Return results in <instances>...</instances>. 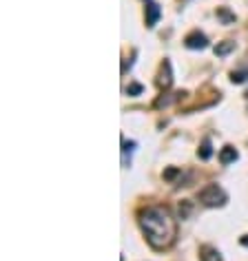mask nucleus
<instances>
[{"mask_svg": "<svg viewBox=\"0 0 248 261\" xmlns=\"http://www.w3.org/2000/svg\"><path fill=\"white\" fill-rule=\"evenodd\" d=\"M157 87L162 89V91H166V89H171V84H173V71H171V62L169 60H164L160 66V73H157Z\"/></svg>", "mask_w": 248, "mask_h": 261, "instance_id": "3", "label": "nucleus"}, {"mask_svg": "<svg viewBox=\"0 0 248 261\" xmlns=\"http://www.w3.org/2000/svg\"><path fill=\"white\" fill-rule=\"evenodd\" d=\"M199 259L202 261H222V255H219V250L213 248V246H202V248H199Z\"/></svg>", "mask_w": 248, "mask_h": 261, "instance_id": "7", "label": "nucleus"}, {"mask_svg": "<svg viewBox=\"0 0 248 261\" xmlns=\"http://www.w3.org/2000/svg\"><path fill=\"white\" fill-rule=\"evenodd\" d=\"M242 244H244V246H248V239H246V237H244V239H242Z\"/></svg>", "mask_w": 248, "mask_h": 261, "instance_id": "15", "label": "nucleus"}, {"mask_svg": "<svg viewBox=\"0 0 248 261\" xmlns=\"http://www.w3.org/2000/svg\"><path fill=\"white\" fill-rule=\"evenodd\" d=\"M233 49H235V42H231V40L219 42V45L215 47V55H228Z\"/></svg>", "mask_w": 248, "mask_h": 261, "instance_id": "9", "label": "nucleus"}, {"mask_svg": "<svg viewBox=\"0 0 248 261\" xmlns=\"http://www.w3.org/2000/svg\"><path fill=\"white\" fill-rule=\"evenodd\" d=\"M217 18L224 22V25H233V22H235V13H231L226 7H219L217 9Z\"/></svg>", "mask_w": 248, "mask_h": 261, "instance_id": "8", "label": "nucleus"}, {"mask_svg": "<svg viewBox=\"0 0 248 261\" xmlns=\"http://www.w3.org/2000/svg\"><path fill=\"white\" fill-rule=\"evenodd\" d=\"M137 224L151 248L166 250L178 237V221L164 206H144L137 210Z\"/></svg>", "mask_w": 248, "mask_h": 261, "instance_id": "1", "label": "nucleus"}, {"mask_svg": "<svg viewBox=\"0 0 248 261\" xmlns=\"http://www.w3.org/2000/svg\"><path fill=\"white\" fill-rule=\"evenodd\" d=\"M160 16H162L160 4H155V2L146 4V27H155V22L160 20Z\"/></svg>", "mask_w": 248, "mask_h": 261, "instance_id": "5", "label": "nucleus"}, {"mask_svg": "<svg viewBox=\"0 0 248 261\" xmlns=\"http://www.w3.org/2000/svg\"><path fill=\"white\" fill-rule=\"evenodd\" d=\"M188 212H190V206H188V202L180 204V215H182V219H186V217H188Z\"/></svg>", "mask_w": 248, "mask_h": 261, "instance_id": "14", "label": "nucleus"}, {"mask_svg": "<svg viewBox=\"0 0 248 261\" xmlns=\"http://www.w3.org/2000/svg\"><path fill=\"white\" fill-rule=\"evenodd\" d=\"M184 45L188 49H206L208 47V38L204 36L202 31H190L188 36L184 38Z\"/></svg>", "mask_w": 248, "mask_h": 261, "instance_id": "4", "label": "nucleus"}, {"mask_svg": "<svg viewBox=\"0 0 248 261\" xmlns=\"http://www.w3.org/2000/svg\"><path fill=\"white\" fill-rule=\"evenodd\" d=\"M237 157H240V153H237V151L233 149V146H224V149L219 151V162H222L224 166L237 162Z\"/></svg>", "mask_w": 248, "mask_h": 261, "instance_id": "6", "label": "nucleus"}, {"mask_svg": "<svg viewBox=\"0 0 248 261\" xmlns=\"http://www.w3.org/2000/svg\"><path fill=\"white\" fill-rule=\"evenodd\" d=\"M142 91H144V87H142V84H137V82H131V84L126 87V93H128V96H140Z\"/></svg>", "mask_w": 248, "mask_h": 261, "instance_id": "12", "label": "nucleus"}, {"mask_svg": "<svg viewBox=\"0 0 248 261\" xmlns=\"http://www.w3.org/2000/svg\"><path fill=\"white\" fill-rule=\"evenodd\" d=\"M197 155H199V159H208V157H211V155H213L211 142L204 140V142H202V146H199V151H197Z\"/></svg>", "mask_w": 248, "mask_h": 261, "instance_id": "11", "label": "nucleus"}, {"mask_svg": "<svg viewBox=\"0 0 248 261\" xmlns=\"http://www.w3.org/2000/svg\"><path fill=\"white\" fill-rule=\"evenodd\" d=\"M197 199H199V204H204L206 208H217V206H224L228 197H226V193L222 191V186L208 184V186H204L202 191L197 193Z\"/></svg>", "mask_w": 248, "mask_h": 261, "instance_id": "2", "label": "nucleus"}, {"mask_svg": "<svg viewBox=\"0 0 248 261\" xmlns=\"http://www.w3.org/2000/svg\"><path fill=\"white\" fill-rule=\"evenodd\" d=\"M248 80V66L246 69H242V71H233L231 73V82L233 84H242V82H246Z\"/></svg>", "mask_w": 248, "mask_h": 261, "instance_id": "10", "label": "nucleus"}, {"mask_svg": "<svg viewBox=\"0 0 248 261\" xmlns=\"http://www.w3.org/2000/svg\"><path fill=\"white\" fill-rule=\"evenodd\" d=\"M178 175H180V168H166L164 170V179H169V182L171 179H175Z\"/></svg>", "mask_w": 248, "mask_h": 261, "instance_id": "13", "label": "nucleus"}]
</instances>
